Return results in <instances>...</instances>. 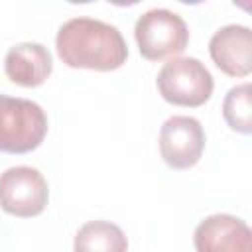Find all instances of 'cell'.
<instances>
[{
  "label": "cell",
  "mask_w": 252,
  "mask_h": 252,
  "mask_svg": "<svg viewBox=\"0 0 252 252\" xmlns=\"http://www.w3.org/2000/svg\"><path fill=\"white\" fill-rule=\"evenodd\" d=\"M59 59L73 69L114 71L128 59V45L116 26L79 16L59 26L55 35Z\"/></svg>",
  "instance_id": "obj_1"
},
{
  "label": "cell",
  "mask_w": 252,
  "mask_h": 252,
  "mask_svg": "<svg viewBox=\"0 0 252 252\" xmlns=\"http://www.w3.org/2000/svg\"><path fill=\"white\" fill-rule=\"evenodd\" d=\"M45 134L47 116L37 102L0 94V152H33L41 146Z\"/></svg>",
  "instance_id": "obj_2"
},
{
  "label": "cell",
  "mask_w": 252,
  "mask_h": 252,
  "mask_svg": "<svg viewBox=\"0 0 252 252\" xmlns=\"http://www.w3.org/2000/svg\"><path fill=\"white\" fill-rule=\"evenodd\" d=\"M161 98L175 106L197 108L215 91L211 71L197 57H171L163 63L156 79Z\"/></svg>",
  "instance_id": "obj_3"
},
{
  "label": "cell",
  "mask_w": 252,
  "mask_h": 252,
  "mask_svg": "<svg viewBox=\"0 0 252 252\" xmlns=\"http://www.w3.org/2000/svg\"><path fill=\"white\" fill-rule=\"evenodd\" d=\"M134 37L144 59L161 61L179 55L187 47L189 28L177 12L167 8H154L136 20Z\"/></svg>",
  "instance_id": "obj_4"
},
{
  "label": "cell",
  "mask_w": 252,
  "mask_h": 252,
  "mask_svg": "<svg viewBox=\"0 0 252 252\" xmlns=\"http://www.w3.org/2000/svg\"><path fill=\"white\" fill-rule=\"evenodd\" d=\"M47 201V181L35 167L16 165L0 173V209L4 213L32 219L45 211Z\"/></svg>",
  "instance_id": "obj_5"
},
{
  "label": "cell",
  "mask_w": 252,
  "mask_h": 252,
  "mask_svg": "<svg viewBox=\"0 0 252 252\" xmlns=\"http://www.w3.org/2000/svg\"><path fill=\"white\" fill-rule=\"evenodd\" d=\"M205 130L193 116L177 114L159 128V154L171 169H189L199 163L205 150Z\"/></svg>",
  "instance_id": "obj_6"
},
{
  "label": "cell",
  "mask_w": 252,
  "mask_h": 252,
  "mask_svg": "<svg viewBox=\"0 0 252 252\" xmlns=\"http://www.w3.org/2000/svg\"><path fill=\"white\" fill-rule=\"evenodd\" d=\"M193 244L197 252H252V230L240 217L215 213L197 224Z\"/></svg>",
  "instance_id": "obj_7"
},
{
  "label": "cell",
  "mask_w": 252,
  "mask_h": 252,
  "mask_svg": "<svg viewBox=\"0 0 252 252\" xmlns=\"http://www.w3.org/2000/svg\"><path fill=\"white\" fill-rule=\"evenodd\" d=\"M213 63L228 77H248L252 73V32L242 24L219 28L209 39Z\"/></svg>",
  "instance_id": "obj_8"
},
{
  "label": "cell",
  "mask_w": 252,
  "mask_h": 252,
  "mask_svg": "<svg viewBox=\"0 0 252 252\" xmlns=\"http://www.w3.org/2000/svg\"><path fill=\"white\" fill-rule=\"evenodd\" d=\"M53 71V59L47 47L35 41H22L8 49L4 57L6 77L20 87H39Z\"/></svg>",
  "instance_id": "obj_9"
},
{
  "label": "cell",
  "mask_w": 252,
  "mask_h": 252,
  "mask_svg": "<svg viewBox=\"0 0 252 252\" xmlns=\"http://www.w3.org/2000/svg\"><path fill=\"white\" fill-rule=\"evenodd\" d=\"M73 252H128V238L110 220H89L77 230Z\"/></svg>",
  "instance_id": "obj_10"
},
{
  "label": "cell",
  "mask_w": 252,
  "mask_h": 252,
  "mask_svg": "<svg viewBox=\"0 0 252 252\" xmlns=\"http://www.w3.org/2000/svg\"><path fill=\"white\" fill-rule=\"evenodd\" d=\"M222 116L230 130L238 134L252 132V87L242 83L232 87L222 100Z\"/></svg>",
  "instance_id": "obj_11"
}]
</instances>
